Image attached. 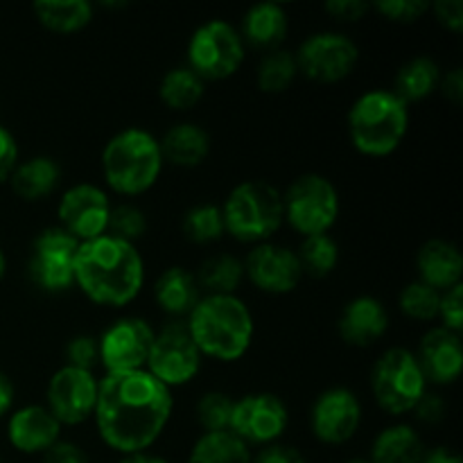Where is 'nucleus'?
<instances>
[{"instance_id": "nucleus-3", "label": "nucleus", "mask_w": 463, "mask_h": 463, "mask_svg": "<svg viewBox=\"0 0 463 463\" xmlns=\"http://www.w3.org/2000/svg\"><path fill=\"white\" fill-rule=\"evenodd\" d=\"M185 326L202 357L217 362H235L247 355L256 333L251 310L235 294L202 297Z\"/></svg>"}, {"instance_id": "nucleus-50", "label": "nucleus", "mask_w": 463, "mask_h": 463, "mask_svg": "<svg viewBox=\"0 0 463 463\" xmlns=\"http://www.w3.org/2000/svg\"><path fill=\"white\" fill-rule=\"evenodd\" d=\"M14 405V384L5 373H0V419L12 410Z\"/></svg>"}, {"instance_id": "nucleus-28", "label": "nucleus", "mask_w": 463, "mask_h": 463, "mask_svg": "<svg viewBox=\"0 0 463 463\" xmlns=\"http://www.w3.org/2000/svg\"><path fill=\"white\" fill-rule=\"evenodd\" d=\"M32 9L36 21L57 34H75L93 21V5L89 0H39Z\"/></svg>"}, {"instance_id": "nucleus-10", "label": "nucleus", "mask_w": 463, "mask_h": 463, "mask_svg": "<svg viewBox=\"0 0 463 463\" xmlns=\"http://www.w3.org/2000/svg\"><path fill=\"white\" fill-rule=\"evenodd\" d=\"M202 360L203 357L197 344L190 337L188 326L175 321V324L163 326L154 335L145 371L172 392L176 387H185L197 378Z\"/></svg>"}, {"instance_id": "nucleus-48", "label": "nucleus", "mask_w": 463, "mask_h": 463, "mask_svg": "<svg viewBox=\"0 0 463 463\" xmlns=\"http://www.w3.org/2000/svg\"><path fill=\"white\" fill-rule=\"evenodd\" d=\"M441 90L452 104H461L463 99V71L461 68H452L450 72H446V77H441Z\"/></svg>"}, {"instance_id": "nucleus-35", "label": "nucleus", "mask_w": 463, "mask_h": 463, "mask_svg": "<svg viewBox=\"0 0 463 463\" xmlns=\"http://www.w3.org/2000/svg\"><path fill=\"white\" fill-rule=\"evenodd\" d=\"M181 229H184L185 238L194 244L217 242V240L226 233L222 208L213 206V203H199V206H193L184 215Z\"/></svg>"}, {"instance_id": "nucleus-38", "label": "nucleus", "mask_w": 463, "mask_h": 463, "mask_svg": "<svg viewBox=\"0 0 463 463\" xmlns=\"http://www.w3.org/2000/svg\"><path fill=\"white\" fill-rule=\"evenodd\" d=\"M147 231V220H145L143 211L129 203H120V206H111L109 213V224H107V235H113L118 240H125V242L136 244V240H140Z\"/></svg>"}, {"instance_id": "nucleus-41", "label": "nucleus", "mask_w": 463, "mask_h": 463, "mask_svg": "<svg viewBox=\"0 0 463 463\" xmlns=\"http://www.w3.org/2000/svg\"><path fill=\"white\" fill-rule=\"evenodd\" d=\"M439 319L443 321V328L450 333H461L463 328V285H455L441 294V303H439Z\"/></svg>"}, {"instance_id": "nucleus-2", "label": "nucleus", "mask_w": 463, "mask_h": 463, "mask_svg": "<svg viewBox=\"0 0 463 463\" xmlns=\"http://www.w3.org/2000/svg\"><path fill=\"white\" fill-rule=\"evenodd\" d=\"M75 285L98 306H129L145 285L143 256L136 244L113 235L81 242L75 256Z\"/></svg>"}, {"instance_id": "nucleus-20", "label": "nucleus", "mask_w": 463, "mask_h": 463, "mask_svg": "<svg viewBox=\"0 0 463 463\" xmlns=\"http://www.w3.org/2000/svg\"><path fill=\"white\" fill-rule=\"evenodd\" d=\"M61 423L50 414L48 407L27 405L14 411L7 423V439L23 455H39L59 441Z\"/></svg>"}, {"instance_id": "nucleus-51", "label": "nucleus", "mask_w": 463, "mask_h": 463, "mask_svg": "<svg viewBox=\"0 0 463 463\" xmlns=\"http://www.w3.org/2000/svg\"><path fill=\"white\" fill-rule=\"evenodd\" d=\"M118 463H167L163 457L156 455H147V452H138V455H127L122 457Z\"/></svg>"}, {"instance_id": "nucleus-45", "label": "nucleus", "mask_w": 463, "mask_h": 463, "mask_svg": "<svg viewBox=\"0 0 463 463\" xmlns=\"http://www.w3.org/2000/svg\"><path fill=\"white\" fill-rule=\"evenodd\" d=\"M446 410H448L446 401H443L439 393H430V392H425L423 398H420L414 407L419 420H423V423L428 425L441 423L443 416H446Z\"/></svg>"}, {"instance_id": "nucleus-53", "label": "nucleus", "mask_w": 463, "mask_h": 463, "mask_svg": "<svg viewBox=\"0 0 463 463\" xmlns=\"http://www.w3.org/2000/svg\"><path fill=\"white\" fill-rule=\"evenodd\" d=\"M346 463H371L369 459H348Z\"/></svg>"}, {"instance_id": "nucleus-46", "label": "nucleus", "mask_w": 463, "mask_h": 463, "mask_svg": "<svg viewBox=\"0 0 463 463\" xmlns=\"http://www.w3.org/2000/svg\"><path fill=\"white\" fill-rule=\"evenodd\" d=\"M43 463H90L89 455L71 441H57L43 452Z\"/></svg>"}, {"instance_id": "nucleus-32", "label": "nucleus", "mask_w": 463, "mask_h": 463, "mask_svg": "<svg viewBox=\"0 0 463 463\" xmlns=\"http://www.w3.org/2000/svg\"><path fill=\"white\" fill-rule=\"evenodd\" d=\"M194 279L199 289H208V294H235L244 279V267L238 258L220 253L203 260Z\"/></svg>"}, {"instance_id": "nucleus-52", "label": "nucleus", "mask_w": 463, "mask_h": 463, "mask_svg": "<svg viewBox=\"0 0 463 463\" xmlns=\"http://www.w3.org/2000/svg\"><path fill=\"white\" fill-rule=\"evenodd\" d=\"M5 269H7V260H5V253H3V249H0V280H3Z\"/></svg>"}, {"instance_id": "nucleus-17", "label": "nucleus", "mask_w": 463, "mask_h": 463, "mask_svg": "<svg viewBox=\"0 0 463 463\" xmlns=\"http://www.w3.org/2000/svg\"><path fill=\"white\" fill-rule=\"evenodd\" d=\"M362 423L360 398L346 387H333L321 393L310 411L312 434L326 446L351 441Z\"/></svg>"}, {"instance_id": "nucleus-7", "label": "nucleus", "mask_w": 463, "mask_h": 463, "mask_svg": "<svg viewBox=\"0 0 463 463\" xmlns=\"http://www.w3.org/2000/svg\"><path fill=\"white\" fill-rule=\"evenodd\" d=\"M371 392L380 410L392 416L414 411L416 402L428 392V380L419 360L407 348H389L371 371Z\"/></svg>"}, {"instance_id": "nucleus-25", "label": "nucleus", "mask_w": 463, "mask_h": 463, "mask_svg": "<svg viewBox=\"0 0 463 463\" xmlns=\"http://www.w3.org/2000/svg\"><path fill=\"white\" fill-rule=\"evenodd\" d=\"M154 298L170 317H188L202 298L197 279L184 267H167L154 283Z\"/></svg>"}, {"instance_id": "nucleus-21", "label": "nucleus", "mask_w": 463, "mask_h": 463, "mask_svg": "<svg viewBox=\"0 0 463 463\" xmlns=\"http://www.w3.org/2000/svg\"><path fill=\"white\" fill-rule=\"evenodd\" d=\"M339 337L357 348H366L383 339L389 330V312L373 297H357L346 303L337 321Z\"/></svg>"}, {"instance_id": "nucleus-34", "label": "nucleus", "mask_w": 463, "mask_h": 463, "mask_svg": "<svg viewBox=\"0 0 463 463\" xmlns=\"http://www.w3.org/2000/svg\"><path fill=\"white\" fill-rule=\"evenodd\" d=\"M297 256L298 262H301L303 274L324 279V276H328L337 267L339 244L330 233L310 235V238H303Z\"/></svg>"}, {"instance_id": "nucleus-8", "label": "nucleus", "mask_w": 463, "mask_h": 463, "mask_svg": "<svg viewBox=\"0 0 463 463\" xmlns=\"http://www.w3.org/2000/svg\"><path fill=\"white\" fill-rule=\"evenodd\" d=\"M283 217L303 238L324 235L339 217V193L321 175H303L283 194Z\"/></svg>"}, {"instance_id": "nucleus-12", "label": "nucleus", "mask_w": 463, "mask_h": 463, "mask_svg": "<svg viewBox=\"0 0 463 463\" xmlns=\"http://www.w3.org/2000/svg\"><path fill=\"white\" fill-rule=\"evenodd\" d=\"M298 72L319 84L342 81L355 71L360 61V48L355 41L339 32H317L310 34L294 52Z\"/></svg>"}, {"instance_id": "nucleus-6", "label": "nucleus", "mask_w": 463, "mask_h": 463, "mask_svg": "<svg viewBox=\"0 0 463 463\" xmlns=\"http://www.w3.org/2000/svg\"><path fill=\"white\" fill-rule=\"evenodd\" d=\"M226 233L238 242L262 244L283 226V194L267 181H242L222 206Z\"/></svg>"}, {"instance_id": "nucleus-5", "label": "nucleus", "mask_w": 463, "mask_h": 463, "mask_svg": "<svg viewBox=\"0 0 463 463\" xmlns=\"http://www.w3.org/2000/svg\"><path fill=\"white\" fill-rule=\"evenodd\" d=\"M163 163L158 140L140 127L122 129L102 149L104 181L125 197L147 193L161 176Z\"/></svg>"}, {"instance_id": "nucleus-24", "label": "nucleus", "mask_w": 463, "mask_h": 463, "mask_svg": "<svg viewBox=\"0 0 463 463\" xmlns=\"http://www.w3.org/2000/svg\"><path fill=\"white\" fill-rule=\"evenodd\" d=\"M158 145H161L163 161L176 167H197L211 154V136L203 127L193 125V122H181L167 129Z\"/></svg>"}, {"instance_id": "nucleus-40", "label": "nucleus", "mask_w": 463, "mask_h": 463, "mask_svg": "<svg viewBox=\"0 0 463 463\" xmlns=\"http://www.w3.org/2000/svg\"><path fill=\"white\" fill-rule=\"evenodd\" d=\"M373 7L393 23H414L430 12L428 0H378Z\"/></svg>"}, {"instance_id": "nucleus-22", "label": "nucleus", "mask_w": 463, "mask_h": 463, "mask_svg": "<svg viewBox=\"0 0 463 463\" xmlns=\"http://www.w3.org/2000/svg\"><path fill=\"white\" fill-rule=\"evenodd\" d=\"M420 283L430 285L437 292L450 289L461 283L463 258L459 249L448 240H428L416 256Z\"/></svg>"}, {"instance_id": "nucleus-14", "label": "nucleus", "mask_w": 463, "mask_h": 463, "mask_svg": "<svg viewBox=\"0 0 463 463\" xmlns=\"http://www.w3.org/2000/svg\"><path fill=\"white\" fill-rule=\"evenodd\" d=\"M288 420V407L276 393H249L235 401L229 432L247 446H271L283 437Z\"/></svg>"}, {"instance_id": "nucleus-49", "label": "nucleus", "mask_w": 463, "mask_h": 463, "mask_svg": "<svg viewBox=\"0 0 463 463\" xmlns=\"http://www.w3.org/2000/svg\"><path fill=\"white\" fill-rule=\"evenodd\" d=\"M420 463H463L461 457L457 452H452L450 448H432V450H425Z\"/></svg>"}, {"instance_id": "nucleus-16", "label": "nucleus", "mask_w": 463, "mask_h": 463, "mask_svg": "<svg viewBox=\"0 0 463 463\" xmlns=\"http://www.w3.org/2000/svg\"><path fill=\"white\" fill-rule=\"evenodd\" d=\"M111 202L107 193L93 184L71 185L57 206L59 226L80 242H90L107 235Z\"/></svg>"}, {"instance_id": "nucleus-9", "label": "nucleus", "mask_w": 463, "mask_h": 463, "mask_svg": "<svg viewBox=\"0 0 463 463\" xmlns=\"http://www.w3.org/2000/svg\"><path fill=\"white\" fill-rule=\"evenodd\" d=\"M244 61V41L226 21H208L193 32L188 43V68L203 81L233 77Z\"/></svg>"}, {"instance_id": "nucleus-26", "label": "nucleus", "mask_w": 463, "mask_h": 463, "mask_svg": "<svg viewBox=\"0 0 463 463\" xmlns=\"http://www.w3.org/2000/svg\"><path fill=\"white\" fill-rule=\"evenodd\" d=\"M59 179H61V170H59V163L54 158L34 156L18 163L16 170L9 176V184L21 199L39 202L57 188Z\"/></svg>"}, {"instance_id": "nucleus-19", "label": "nucleus", "mask_w": 463, "mask_h": 463, "mask_svg": "<svg viewBox=\"0 0 463 463\" xmlns=\"http://www.w3.org/2000/svg\"><path fill=\"white\" fill-rule=\"evenodd\" d=\"M414 355L428 383L446 387V384L459 380L463 371V348L461 337L457 333H450L443 326L432 328L423 335L419 353Z\"/></svg>"}, {"instance_id": "nucleus-36", "label": "nucleus", "mask_w": 463, "mask_h": 463, "mask_svg": "<svg viewBox=\"0 0 463 463\" xmlns=\"http://www.w3.org/2000/svg\"><path fill=\"white\" fill-rule=\"evenodd\" d=\"M439 303H441V292H437L430 285L420 283H410L402 288L401 298H398V306L405 317L414 321H434L439 319Z\"/></svg>"}, {"instance_id": "nucleus-30", "label": "nucleus", "mask_w": 463, "mask_h": 463, "mask_svg": "<svg viewBox=\"0 0 463 463\" xmlns=\"http://www.w3.org/2000/svg\"><path fill=\"white\" fill-rule=\"evenodd\" d=\"M251 450L233 432H203L190 450L188 463H251Z\"/></svg>"}, {"instance_id": "nucleus-33", "label": "nucleus", "mask_w": 463, "mask_h": 463, "mask_svg": "<svg viewBox=\"0 0 463 463\" xmlns=\"http://www.w3.org/2000/svg\"><path fill=\"white\" fill-rule=\"evenodd\" d=\"M297 75H298V68H297V59H294V52L276 48L271 50L269 54H265V57L260 59V63H258L256 81H258V89H260L262 93L276 95L288 90Z\"/></svg>"}, {"instance_id": "nucleus-27", "label": "nucleus", "mask_w": 463, "mask_h": 463, "mask_svg": "<svg viewBox=\"0 0 463 463\" xmlns=\"http://www.w3.org/2000/svg\"><path fill=\"white\" fill-rule=\"evenodd\" d=\"M425 448L410 425H389L371 446V463H420Z\"/></svg>"}, {"instance_id": "nucleus-29", "label": "nucleus", "mask_w": 463, "mask_h": 463, "mask_svg": "<svg viewBox=\"0 0 463 463\" xmlns=\"http://www.w3.org/2000/svg\"><path fill=\"white\" fill-rule=\"evenodd\" d=\"M441 84V68L430 57H416L398 71L393 93L405 104L430 98Z\"/></svg>"}, {"instance_id": "nucleus-11", "label": "nucleus", "mask_w": 463, "mask_h": 463, "mask_svg": "<svg viewBox=\"0 0 463 463\" xmlns=\"http://www.w3.org/2000/svg\"><path fill=\"white\" fill-rule=\"evenodd\" d=\"M80 240L61 226L43 229L32 242L27 274L39 289L48 294L66 292L75 285V256Z\"/></svg>"}, {"instance_id": "nucleus-43", "label": "nucleus", "mask_w": 463, "mask_h": 463, "mask_svg": "<svg viewBox=\"0 0 463 463\" xmlns=\"http://www.w3.org/2000/svg\"><path fill=\"white\" fill-rule=\"evenodd\" d=\"M18 165V145L12 131L0 127V184L12 176Z\"/></svg>"}, {"instance_id": "nucleus-54", "label": "nucleus", "mask_w": 463, "mask_h": 463, "mask_svg": "<svg viewBox=\"0 0 463 463\" xmlns=\"http://www.w3.org/2000/svg\"><path fill=\"white\" fill-rule=\"evenodd\" d=\"M0 463H3V459H0Z\"/></svg>"}, {"instance_id": "nucleus-31", "label": "nucleus", "mask_w": 463, "mask_h": 463, "mask_svg": "<svg viewBox=\"0 0 463 463\" xmlns=\"http://www.w3.org/2000/svg\"><path fill=\"white\" fill-rule=\"evenodd\" d=\"M203 84L206 81L197 72L190 71L188 66L172 68L161 80L158 95H161L163 104L170 107L172 111H188L203 98Z\"/></svg>"}, {"instance_id": "nucleus-4", "label": "nucleus", "mask_w": 463, "mask_h": 463, "mask_svg": "<svg viewBox=\"0 0 463 463\" xmlns=\"http://www.w3.org/2000/svg\"><path fill=\"white\" fill-rule=\"evenodd\" d=\"M410 129V109L393 90L375 89L353 102L348 138L364 156L383 158L396 152Z\"/></svg>"}, {"instance_id": "nucleus-18", "label": "nucleus", "mask_w": 463, "mask_h": 463, "mask_svg": "<svg viewBox=\"0 0 463 463\" xmlns=\"http://www.w3.org/2000/svg\"><path fill=\"white\" fill-rule=\"evenodd\" d=\"M244 276L253 288L267 294H289L298 288L303 274L297 251L274 242H262L251 249L242 262Z\"/></svg>"}, {"instance_id": "nucleus-13", "label": "nucleus", "mask_w": 463, "mask_h": 463, "mask_svg": "<svg viewBox=\"0 0 463 463\" xmlns=\"http://www.w3.org/2000/svg\"><path fill=\"white\" fill-rule=\"evenodd\" d=\"M154 335L156 333L152 326L138 317H122V319L113 321L98 339L99 362L107 373L143 371L147 364Z\"/></svg>"}, {"instance_id": "nucleus-37", "label": "nucleus", "mask_w": 463, "mask_h": 463, "mask_svg": "<svg viewBox=\"0 0 463 463\" xmlns=\"http://www.w3.org/2000/svg\"><path fill=\"white\" fill-rule=\"evenodd\" d=\"M235 401L229 393L208 392L197 402V420L203 432H229Z\"/></svg>"}, {"instance_id": "nucleus-47", "label": "nucleus", "mask_w": 463, "mask_h": 463, "mask_svg": "<svg viewBox=\"0 0 463 463\" xmlns=\"http://www.w3.org/2000/svg\"><path fill=\"white\" fill-rule=\"evenodd\" d=\"M251 463H307V461L297 448L283 446V443H271V446H265V450L258 452L256 459Z\"/></svg>"}, {"instance_id": "nucleus-39", "label": "nucleus", "mask_w": 463, "mask_h": 463, "mask_svg": "<svg viewBox=\"0 0 463 463\" xmlns=\"http://www.w3.org/2000/svg\"><path fill=\"white\" fill-rule=\"evenodd\" d=\"M66 366H75L81 371H93V366L99 362V346L98 339L90 335H77L66 344Z\"/></svg>"}, {"instance_id": "nucleus-23", "label": "nucleus", "mask_w": 463, "mask_h": 463, "mask_svg": "<svg viewBox=\"0 0 463 463\" xmlns=\"http://www.w3.org/2000/svg\"><path fill=\"white\" fill-rule=\"evenodd\" d=\"M289 18L280 5L276 3H258L249 7L242 16L240 36L244 43L262 50H276L288 36Z\"/></svg>"}, {"instance_id": "nucleus-44", "label": "nucleus", "mask_w": 463, "mask_h": 463, "mask_svg": "<svg viewBox=\"0 0 463 463\" xmlns=\"http://www.w3.org/2000/svg\"><path fill=\"white\" fill-rule=\"evenodd\" d=\"M369 9L371 5L364 3V0H328V3H326V12L344 23L360 21Z\"/></svg>"}, {"instance_id": "nucleus-15", "label": "nucleus", "mask_w": 463, "mask_h": 463, "mask_svg": "<svg viewBox=\"0 0 463 463\" xmlns=\"http://www.w3.org/2000/svg\"><path fill=\"white\" fill-rule=\"evenodd\" d=\"M98 384L93 371L61 366L48 383V410L63 425H81L93 419L98 402Z\"/></svg>"}, {"instance_id": "nucleus-42", "label": "nucleus", "mask_w": 463, "mask_h": 463, "mask_svg": "<svg viewBox=\"0 0 463 463\" xmlns=\"http://www.w3.org/2000/svg\"><path fill=\"white\" fill-rule=\"evenodd\" d=\"M430 9L434 12L437 21L443 27H448L450 32H461L463 27V3L461 0H437L434 5H430Z\"/></svg>"}, {"instance_id": "nucleus-1", "label": "nucleus", "mask_w": 463, "mask_h": 463, "mask_svg": "<svg viewBox=\"0 0 463 463\" xmlns=\"http://www.w3.org/2000/svg\"><path fill=\"white\" fill-rule=\"evenodd\" d=\"M172 392L147 371L107 373L98 384L93 419L99 439L122 457L147 452L170 423Z\"/></svg>"}]
</instances>
